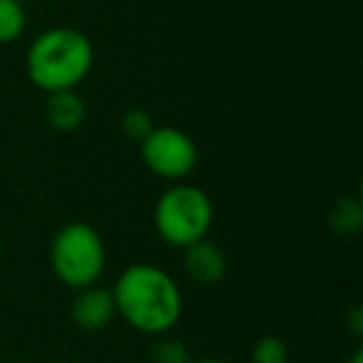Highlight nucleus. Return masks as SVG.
Here are the masks:
<instances>
[{
  "label": "nucleus",
  "instance_id": "obj_1",
  "mask_svg": "<svg viewBox=\"0 0 363 363\" xmlns=\"http://www.w3.org/2000/svg\"><path fill=\"white\" fill-rule=\"evenodd\" d=\"M117 316L145 336H164L184 313V294L174 277L157 264H132L112 284Z\"/></svg>",
  "mask_w": 363,
  "mask_h": 363
},
{
  "label": "nucleus",
  "instance_id": "obj_2",
  "mask_svg": "<svg viewBox=\"0 0 363 363\" xmlns=\"http://www.w3.org/2000/svg\"><path fill=\"white\" fill-rule=\"evenodd\" d=\"M95 62V48L90 38L77 28H50L30 43L26 55V70L30 82L48 92L77 90L87 80Z\"/></svg>",
  "mask_w": 363,
  "mask_h": 363
},
{
  "label": "nucleus",
  "instance_id": "obj_3",
  "mask_svg": "<svg viewBox=\"0 0 363 363\" xmlns=\"http://www.w3.org/2000/svg\"><path fill=\"white\" fill-rule=\"evenodd\" d=\"M152 222L162 242L174 249H184L199 239H207L212 232V197L189 182H172V187H167L157 199Z\"/></svg>",
  "mask_w": 363,
  "mask_h": 363
},
{
  "label": "nucleus",
  "instance_id": "obj_4",
  "mask_svg": "<svg viewBox=\"0 0 363 363\" xmlns=\"http://www.w3.org/2000/svg\"><path fill=\"white\" fill-rule=\"evenodd\" d=\"M50 267L57 281L72 291L95 286L107 267L105 239L87 222L62 224L50 244Z\"/></svg>",
  "mask_w": 363,
  "mask_h": 363
},
{
  "label": "nucleus",
  "instance_id": "obj_5",
  "mask_svg": "<svg viewBox=\"0 0 363 363\" xmlns=\"http://www.w3.org/2000/svg\"><path fill=\"white\" fill-rule=\"evenodd\" d=\"M145 167L167 182H184L199 162L197 142L179 127H157L140 142Z\"/></svg>",
  "mask_w": 363,
  "mask_h": 363
},
{
  "label": "nucleus",
  "instance_id": "obj_6",
  "mask_svg": "<svg viewBox=\"0 0 363 363\" xmlns=\"http://www.w3.org/2000/svg\"><path fill=\"white\" fill-rule=\"evenodd\" d=\"M70 316L75 321V326L85 333H97L102 328H107L117 316L112 289L97 286V284L95 286L80 289L75 301H72Z\"/></svg>",
  "mask_w": 363,
  "mask_h": 363
},
{
  "label": "nucleus",
  "instance_id": "obj_7",
  "mask_svg": "<svg viewBox=\"0 0 363 363\" xmlns=\"http://www.w3.org/2000/svg\"><path fill=\"white\" fill-rule=\"evenodd\" d=\"M182 252H184L182 257L184 272L199 286H217L227 277V254L209 239H199Z\"/></svg>",
  "mask_w": 363,
  "mask_h": 363
},
{
  "label": "nucleus",
  "instance_id": "obj_8",
  "mask_svg": "<svg viewBox=\"0 0 363 363\" xmlns=\"http://www.w3.org/2000/svg\"><path fill=\"white\" fill-rule=\"evenodd\" d=\"M87 117L85 100L77 95V90H60V92H48L45 100V120L55 132L70 135L82 127Z\"/></svg>",
  "mask_w": 363,
  "mask_h": 363
},
{
  "label": "nucleus",
  "instance_id": "obj_9",
  "mask_svg": "<svg viewBox=\"0 0 363 363\" xmlns=\"http://www.w3.org/2000/svg\"><path fill=\"white\" fill-rule=\"evenodd\" d=\"M328 224L341 237H353L363 227V204L358 197H341L328 212Z\"/></svg>",
  "mask_w": 363,
  "mask_h": 363
},
{
  "label": "nucleus",
  "instance_id": "obj_10",
  "mask_svg": "<svg viewBox=\"0 0 363 363\" xmlns=\"http://www.w3.org/2000/svg\"><path fill=\"white\" fill-rule=\"evenodd\" d=\"M28 26V13L23 0H0V45L21 40Z\"/></svg>",
  "mask_w": 363,
  "mask_h": 363
},
{
  "label": "nucleus",
  "instance_id": "obj_11",
  "mask_svg": "<svg viewBox=\"0 0 363 363\" xmlns=\"http://www.w3.org/2000/svg\"><path fill=\"white\" fill-rule=\"evenodd\" d=\"M252 363H289V346L279 336H262L252 348Z\"/></svg>",
  "mask_w": 363,
  "mask_h": 363
},
{
  "label": "nucleus",
  "instance_id": "obj_12",
  "mask_svg": "<svg viewBox=\"0 0 363 363\" xmlns=\"http://www.w3.org/2000/svg\"><path fill=\"white\" fill-rule=\"evenodd\" d=\"M120 125H122V132H125V135L130 137V140H135V142H142L152 130H155V122H152V117L147 115L145 110H140V107H132V110H127L125 115H122Z\"/></svg>",
  "mask_w": 363,
  "mask_h": 363
},
{
  "label": "nucleus",
  "instance_id": "obj_13",
  "mask_svg": "<svg viewBox=\"0 0 363 363\" xmlns=\"http://www.w3.org/2000/svg\"><path fill=\"white\" fill-rule=\"evenodd\" d=\"M152 363H189V353L184 343L164 333L152 348Z\"/></svg>",
  "mask_w": 363,
  "mask_h": 363
},
{
  "label": "nucleus",
  "instance_id": "obj_14",
  "mask_svg": "<svg viewBox=\"0 0 363 363\" xmlns=\"http://www.w3.org/2000/svg\"><path fill=\"white\" fill-rule=\"evenodd\" d=\"M189 363H229V361H222V358H197V361H192L189 358Z\"/></svg>",
  "mask_w": 363,
  "mask_h": 363
},
{
  "label": "nucleus",
  "instance_id": "obj_15",
  "mask_svg": "<svg viewBox=\"0 0 363 363\" xmlns=\"http://www.w3.org/2000/svg\"><path fill=\"white\" fill-rule=\"evenodd\" d=\"M348 363H363V351L358 348V351H353V356H351V361Z\"/></svg>",
  "mask_w": 363,
  "mask_h": 363
},
{
  "label": "nucleus",
  "instance_id": "obj_16",
  "mask_svg": "<svg viewBox=\"0 0 363 363\" xmlns=\"http://www.w3.org/2000/svg\"><path fill=\"white\" fill-rule=\"evenodd\" d=\"M0 254H3V237H0Z\"/></svg>",
  "mask_w": 363,
  "mask_h": 363
}]
</instances>
